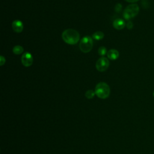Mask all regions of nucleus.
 <instances>
[{"instance_id": "f257e3e1", "label": "nucleus", "mask_w": 154, "mask_h": 154, "mask_svg": "<svg viewBox=\"0 0 154 154\" xmlns=\"http://www.w3.org/2000/svg\"><path fill=\"white\" fill-rule=\"evenodd\" d=\"M79 34L73 29H67L62 33V38L69 45H75L79 40Z\"/></svg>"}, {"instance_id": "f03ea898", "label": "nucleus", "mask_w": 154, "mask_h": 154, "mask_svg": "<svg viewBox=\"0 0 154 154\" xmlns=\"http://www.w3.org/2000/svg\"><path fill=\"white\" fill-rule=\"evenodd\" d=\"M94 91L98 97L100 99H106L109 96L110 88L106 83L100 82L96 85Z\"/></svg>"}, {"instance_id": "7ed1b4c3", "label": "nucleus", "mask_w": 154, "mask_h": 154, "mask_svg": "<svg viewBox=\"0 0 154 154\" xmlns=\"http://www.w3.org/2000/svg\"><path fill=\"white\" fill-rule=\"evenodd\" d=\"M139 7L136 4L129 5L125 9L123 16L126 20H129L135 17L139 12Z\"/></svg>"}, {"instance_id": "20e7f679", "label": "nucleus", "mask_w": 154, "mask_h": 154, "mask_svg": "<svg viewBox=\"0 0 154 154\" xmlns=\"http://www.w3.org/2000/svg\"><path fill=\"white\" fill-rule=\"evenodd\" d=\"M93 45V42L91 37L89 35H86L81 39L79 43V49L82 52L87 53L91 50Z\"/></svg>"}, {"instance_id": "39448f33", "label": "nucleus", "mask_w": 154, "mask_h": 154, "mask_svg": "<svg viewBox=\"0 0 154 154\" xmlns=\"http://www.w3.org/2000/svg\"><path fill=\"white\" fill-rule=\"evenodd\" d=\"M109 65V61L106 57H100L96 61V68L99 72H104L108 68Z\"/></svg>"}, {"instance_id": "423d86ee", "label": "nucleus", "mask_w": 154, "mask_h": 154, "mask_svg": "<svg viewBox=\"0 0 154 154\" xmlns=\"http://www.w3.org/2000/svg\"><path fill=\"white\" fill-rule=\"evenodd\" d=\"M21 61L24 66H31L33 63V57L30 53L25 52L21 57Z\"/></svg>"}, {"instance_id": "0eeeda50", "label": "nucleus", "mask_w": 154, "mask_h": 154, "mask_svg": "<svg viewBox=\"0 0 154 154\" xmlns=\"http://www.w3.org/2000/svg\"><path fill=\"white\" fill-rule=\"evenodd\" d=\"M12 28L14 32L19 33L23 31V25L20 20H14L12 23Z\"/></svg>"}, {"instance_id": "6e6552de", "label": "nucleus", "mask_w": 154, "mask_h": 154, "mask_svg": "<svg viewBox=\"0 0 154 154\" xmlns=\"http://www.w3.org/2000/svg\"><path fill=\"white\" fill-rule=\"evenodd\" d=\"M112 25H113V26L114 28H116V29L120 30V29H122L123 28H125L126 23L123 19L119 18V19H116V20H114Z\"/></svg>"}, {"instance_id": "1a4fd4ad", "label": "nucleus", "mask_w": 154, "mask_h": 154, "mask_svg": "<svg viewBox=\"0 0 154 154\" xmlns=\"http://www.w3.org/2000/svg\"><path fill=\"white\" fill-rule=\"evenodd\" d=\"M107 57L109 59L111 60H116L119 57V52L116 49H110L107 52Z\"/></svg>"}, {"instance_id": "9d476101", "label": "nucleus", "mask_w": 154, "mask_h": 154, "mask_svg": "<svg viewBox=\"0 0 154 154\" xmlns=\"http://www.w3.org/2000/svg\"><path fill=\"white\" fill-rule=\"evenodd\" d=\"M103 37H104V34L102 31H96L92 35L93 38L96 40H101L103 38Z\"/></svg>"}, {"instance_id": "9b49d317", "label": "nucleus", "mask_w": 154, "mask_h": 154, "mask_svg": "<svg viewBox=\"0 0 154 154\" xmlns=\"http://www.w3.org/2000/svg\"><path fill=\"white\" fill-rule=\"evenodd\" d=\"M23 48L21 46H19V45H16L13 48V53L16 55L22 54L23 52Z\"/></svg>"}, {"instance_id": "f8f14e48", "label": "nucleus", "mask_w": 154, "mask_h": 154, "mask_svg": "<svg viewBox=\"0 0 154 154\" xmlns=\"http://www.w3.org/2000/svg\"><path fill=\"white\" fill-rule=\"evenodd\" d=\"M94 94H95V91H94L91 90H89L85 92V96L87 99H90L93 98V97L94 96Z\"/></svg>"}, {"instance_id": "ddd939ff", "label": "nucleus", "mask_w": 154, "mask_h": 154, "mask_svg": "<svg viewBox=\"0 0 154 154\" xmlns=\"http://www.w3.org/2000/svg\"><path fill=\"white\" fill-rule=\"evenodd\" d=\"M98 54L100 56H103L106 54V48L104 46L99 47L98 49Z\"/></svg>"}, {"instance_id": "4468645a", "label": "nucleus", "mask_w": 154, "mask_h": 154, "mask_svg": "<svg viewBox=\"0 0 154 154\" xmlns=\"http://www.w3.org/2000/svg\"><path fill=\"white\" fill-rule=\"evenodd\" d=\"M122 8V5H121L120 4H117L116 5V7H115V11H116V12L119 13V12L121 11Z\"/></svg>"}, {"instance_id": "2eb2a0df", "label": "nucleus", "mask_w": 154, "mask_h": 154, "mask_svg": "<svg viewBox=\"0 0 154 154\" xmlns=\"http://www.w3.org/2000/svg\"><path fill=\"white\" fill-rule=\"evenodd\" d=\"M126 27L128 28V29H131L133 27V23L131 21H129L127 23H126Z\"/></svg>"}, {"instance_id": "dca6fc26", "label": "nucleus", "mask_w": 154, "mask_h": 154, "mask_svg": "<svg viewBox=\"0 0 154 154\" xmlns=\"http://www.w3.org/2000/svg\"><path fill=\"white\" fill-rule=\"evenodd\" d=\"M5 62V59L3 56H1L0 57V63H1V66H2Z\"/></svg>"}, {"instance_id": "f3484780", "label": "nucleus", "mask_w": 154, "mask_h": 154, "mask_svg": "<svg viewBox=\"0 0 154 154\" xmlns=\"http://www.w3.org/2000/svg\"><path fill=\"white\" fill-rule=\"evenodd\" d=\"M125 1L128 2H137L138 0H125Z\"/></svg>"}, {"instance_id": "a211bd4d", "label": "nucleus", "mask_w": 154, "mask_h": 154, "mask_svg": "<svg viewBox=\"0 0 154 154\" xmlns=\"http://www.w3.org/2000/svg\"><path fill=\"white\" fill-rule=\"evenodd\" d=\"M153 97H154V91H153Z\"/></svg>"}]
</instances>
